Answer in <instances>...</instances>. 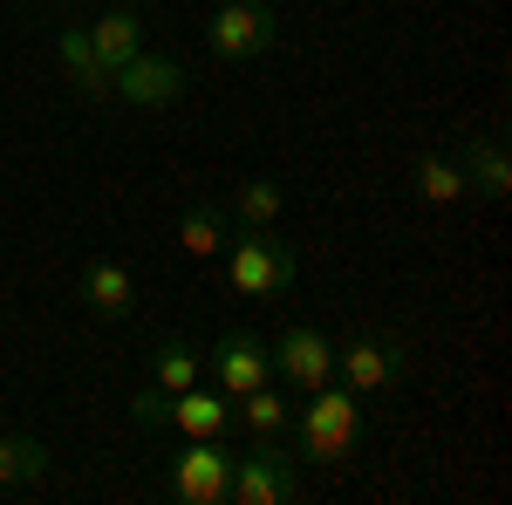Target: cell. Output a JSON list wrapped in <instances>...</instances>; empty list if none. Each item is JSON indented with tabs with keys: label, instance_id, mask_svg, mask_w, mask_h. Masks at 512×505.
Wrapping results in <instances>:
<instances>
[{
	"label": "cell",
	"instance_id": "obj_1",
	"mask_svg": "<svg viewBox=\"0 0 512 505\" xmlns=\"http://www.w3.org/2000/svg\"><path fill=\"white\" fill-rule=\"evenodd\" d=\"M294 280H301V253H294L287 239H274L267 226H239V233L226 239V287H233V294L274 301Z\"/></svg>",
	"mask_w": 512,
	"mask_h": 505
},
{
	"label": "cell",
	"instance_id": "obj_2",
	"mask_svg": "<svg viewBox=\"0 0 512 505\" xmlns=\"http://www.w3.org/2000/svg\"><path fill=\"white\" fill-rule=\"evenodd\" d=\"M301 458L315 465H342L355 444H362V396L342 383H321L308 389V410H301Z\"/></svg>",
	"mask_w": 512,
	"mask_h": 505
},
{
	"label": "cell",
	"instance_id": "obj_3",
	"mask_svg": "<svg viewBox=\"0 0 512 505\" xmlns=\"http://www.w3.org/2000/svg\"><path fill=\"white\" fill-rule=\"evenodd\" d=\"M301 499V458L280 451L274 437H253L233 458V492L226 505H294Z\"/></svg>",
	"mask_w": 512,
	"mask_h": 505
},
{
	"label": "cell",
	"instance_id": "obj_4",
	"mask_svg": "<svg viewBox=\"0 0 512 505\" xmlns=\"http://www.w3.org/2000/svg\"><path fill=\"white\" fill-rule=\"evenodd\" d=\"M335 376H342V389H355V396L403 389V376H410V349H403L396 335H355V342L335 349Z\"/></svg>",
	"mask_w": 512,
	"mask_h": 505
},
{
	"label": "cell",
	"instance_id": "obj_5",
	"mask_svg": "<svg viewBox=\"0 0 512 505\" xmlns=\"http://www.w3.org/2000/svg\"><path fill=\"white\" fill-rule=\"evenodd\" d=\"M274 7L267 0H219L212 7V21H205V41H212V55L219 62H253V55H267L274 48Z\"/></svg>",
	"mask_w": 512,
	"mask_h": 505
},
{
	"label": "cell",
	"instance_id": "obj_6",
	"mask_svg": "<svg viewBox=\"0 0 512 505\" xmlns=\"http://www.w3.org/2000/svg\"><path fill=\"white\" fill-rule=\"evenodd\" d=\"M233 458L219 437H192L178 458H171V499L178 505H226L233 492Z\"/></svg>",
	"mask_w": 512,
	"mask_h": 505
},
{
	"label": "cell",
	"instance_id": "obj_7",
	"mask_svg": "<svg viewBox=\"0 0 512 505\" xmlns=\"http://www.w3.org/2000/svg\"><path fill=\"white\" fill-rule=\"evenodd\" d=\"M205 369H212V389H226V396H246V389H260L267 376H274V349H267L260 335L233 328V335H219V342L205 349Z\"/></svg>",
	"mask_w": 512,
	"mask_h": 505
},
{
	"label": "cell",
	"instance_id": "obj_8",
	"mask_svg": "<svg viewBox=\"0 0 512 505\" xmlns=\"http://www.w3.org/2000/svg\"><path fill=\"white\" fill-rule=\"evenodd\" d=\"M110 96L137 103V110H164V103H178V96H185V69H178L171 55H151V48H137V55H130V62L117 69V76H110Z\"/></svg>",
	"mask_w": 512,
	"mask_h": 505
},
{
	"label": "cell",
	"instance_id": "obj_9",
	"mask_svg": "<svg viewBox=\"0 0 512 505\" xmlns=\"http://www.w3.org/2000/svg\"><path fill=\"white\" fill-rule=\"evenodd\" d=\"M274 369H280L294 389L335 383V342H328L321 328H287V335L274 342Z\"/></svg>",
	"mask_w": 512,
	"mask_h": 505
},
{
	"label": "cell",
	"instance_id": "obj_10",
	"mask_svg": "<svg viewBox=\"0 0 512 505\" xmlns=\"http://www.w3.org/2000/svg\"><path fill=\"white\" fill-rule=\"evenodd\" d=\"M458 164H465V185H472L478 198H492V205H499V198L512 192V164H506V144H499V137H492V130H465V137H458Z\"/></svg>",
	"mask_w": 512,
	"mask_h": 505
},
{
	"label": "cell",
	"instance_id": "obj_11",
	"mask_svg": "<svg viewBox=\"0 0 512 505\" xmlns=\"http://www.w3.org/2000/svg\"><path fill=\"white\" fill-rule=\"evenodd\" d=\"M82 308L96 314V321H123V314L137 308V273L123 267V260H89L82 267Z\"/></svg>",
	"mask_w": 512,
	"mask_h": 505
},
{
	"label": "cell",
	"instance_id": "obj_12",
	"mask_svg": "<svg viewBox=\"0 0 512 505\" xmlns=\"http://www.w3.org/2000/svg\"><path fill=\"white\" fill-rule=\"evenodd\" d=\"M82 35H89V55H96V62L117 76L123 62L144 48V21H137V7H110V14H96Z\"/></svg>",
	"mask_w": 512,
	"mask_h": 505
},
{
	"label": "cell",
	"instance_id": "obj_13",
	"mask_svg": "<svg viewBox=\"0 0 512 505\" xmlns=\"http://www.w3.org/2000/svg\"><path fill=\"white\" fill-rule=\"evenodd\" d=\"M171 424L185 430V437H226L233 430V396L226 389H205V383L178 389L171 396Z\"/></svg>",
	"mask_w": 512,
	"mask_h": 505
},
{
	"label": "cell",
	"instance_id": "obj_14",
	"mask_svg": "<svg viewBox=\"0 0 512 505\" xmlns=\"http://www.w3.org/2000/svg\"><path fill=\"white\" fill-rule=\"evenodd\" d=\"M55 55H62V76H69V89H76V96L110 103V69L89 55V35H82V28H62V35H55Z\"/></svg>",
	"mask_w": 512,
	"mask_h": 505
},
{
	"label": "cell",
	"instance_id": "obj_15",
	"mask_svg": "<svg viewBox=\"0 0 512 505\" xmlns=\"http://www.w3.org/2000/svg\"><path fill=\"white\" fill-rule=\"evenodd\" d=\"M48 478V444L21 437V430H0V492H28Z\"/></svg>",
	"mask_w": 512,
	"mask_h": 505
},
{
	"label": "cell",
	"instance_id": "obj_16",
	"mask_svg": "<svg viewBox=\"0 0 512 505\" xmlns=\"http://www.w3.org/2000/svg\"><path fill=\"white\" fill-rule=\"evenodd\" d=\"M178 253H185V260L226 253V212H219L212 198H192V205L178 212Z\"/></svg>",
	"mask_w": 512,
	"mask_h": 505
},
{
	"label": "cell",
	"instance_id": "obj_17",
	"mask_svg": "<svg viewBox=\"0 0 512 505\" xmlns=\"http://www.w3.org/2000/svg\"><path fill=\"white\" fill-rule=\"evenodd\" d=\"M198 376H205V355H198L185 335H164L158 349H151V383H158V389L178 396V389H192Z\"/></svg>",
	"mask_w": 512,
	"mask_h": 505
},
{
	"label": "cell",
	"instance_id": "obj_18",
	"mask_svg": "<svg viewBox=\"0 0 512 505\" xmlns=\"http://www.w3.org/2000/svg\"><path fill=\"white\" fill-rule=\"evenodd\" d=\"M233 403H239L233 417H239V430H246V437H280V430L294 424L287 396H280V389H267V383H260V389H246V396H233Z\"/></svg>",
	"mask_w": 512,
	"mask_h": 505
},
{
	"label": "cell",
	"instance_id": "obj_19",
	"mask_svg": "<svg viewBox=\"0 0 512 505\" xmlns=\"http://www.w3.org/2000/svg\"><path fill=\"white\" fill-rule=\"evenodd\" d=\"M465 192H472V185H465V164L451 151L417 157V198H424V205H458Z\"/></svg>",
	"mask_w": 512,
	"mask_h": 505
},
{
	"label": "cell",
	"instance_id": "obj_20",
	"mask_svg": "<svg viewBox=\"0 0 512 505\" xmlns=\"http://www.w3.org/2000/svg\"><path fill=\"white\" fill-rule=\"evenodd\" d=\"M280 205H287V192H280L274 178H246V185L233 192L239 226H274V219H280Z\"/></svg>",
	"mask_w": 512,
	"mask_h": 505
},
{
	"label": "cell",
	"instance_id": "obj_21",
	"mask_svg": "<svg viewBox=\"0 0 512 505\" xmlns=\"http://www.w3.org/2000/svg\"><path fill=\"white\" fill-rule=\"evenodd\" d=\"M130 424H137V430H164V424H171V389L144 383L137 396H130Z\"/></svg>",
	"mask_w": 512,
	"mask_h": 505
},
{
	"label": "cell",
	"instance_id": "obj_22",
	"mask_svg": "<svg viewBox=\"0 0 512 505\" xmlns=\"http://www.w3.org/2000/svg\"><path fill=\"white\" fill-rule=\"evenodd\" d=\"M267 7H274V0H267Z\"/></svg>",
	"mask_w": 512,
	"mask_h": 505
}]
</instances>
